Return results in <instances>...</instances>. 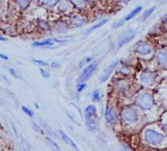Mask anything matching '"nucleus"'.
Instances as JSON below:
<instances>
[{"label": "nucleus", "mask_w": 167, "mask_h": 151, "mask_svg": "<svg viewBox=\"0 0 167 151\" xmlns=\"http://www.w3.org/2000/svg\"><path fill=\"white\" fill-rule=\"evenodd\" d=\"M136 103L139 107H140L143 109H151L154 105V102L152 95L150 93H144L139 94L136 98Z\"/></svg>", "instance_id": "obj_1"}, {"label": "nucleus", "mask_w": 167, "mask_h": 151, "mask_svg": "<svg viewBox=\"0 0 167 151\" xmlns=\"http://www.w3.org/2000/svg\"><path fill=\"white\" fill-rule=\"evenodd\" d=\"M144 138L147 143L154 145V146L160 144L164 139V136L162 134L151 129H148L146 131L145 134H144Z\"/></svg>", "instance_id": "obj_2"}, {"label": "nucleus", "mask_w": 167, "mask_h": 151, "mask_svg": "<svg viewBox=\"0 0 167 151\" xmlns=\"http://www.w3.org/2000/svg\"><path fill=\"white\" fill-rule=\"evenodd\" d=\"M135 37H136V33L134 31H132V30H128V31L124 32L119 37L118 46L121 48V47L127 44L129 42H131L134 39Z\"/></svg>", "instance_id": "obj_3"}, {"label": "nucleus", "mask_w": 167, "mask_h": 151, "mask_svg": "<svg viewBox=\"0 0 167 151\" xmlns=\"http://www.w3.org/2000/svg\"><path fill=\"white\" fill-rule=\"evenodd\" d=\"M122 118L127 123H134L138 120L137 112L133 108H125L122 112Z\"/></svg>", "instance_id": "obj_4"}, {"label": "nucleus", "mask_w": 167, "mask_h": 151, "mask_svg": "<svg viewBox=\"0 0 167 151\" xmlns=\"http://www.w3.org/2000/svg\"><path fill=\"white\" fill-rule=\"evenodd\" d=\"M97 67H98V63H91V64H89V66H86V68L83 70L81 75H80L79 77L80 81H83L89 79V78L91 77V75L95 72Z\"/></svg>", "instance_id": "obj_5"}, {"label": "nucleus", "mask_w": 167, "mask_h": 151, "mask_svg": "<svg viewBox=\"0 0 167 151\" xmlns=\"http://www.w3.org/2000/svg\"><path fill=\"white\" fill-rule=\"evenodd\" d=\"M135 51H136L137 53H139V55H147L151 53L152 49H151L148 45L144 44L143 42L139 41L136 43V46H135Z\"/></svg>", "instance_id": "obj_6"}, {"label": "nucleus", "mask_w": 167, "mask_h": 151, "mask_svg": "<svg viewBox=\"0 0 167 151\" xmlns=\"http://www.w3.org/2000/svg\"><path fill=\"white\" fill-rule=\"evenodd\" d=\"M155 78L156 75L151 72H144L140 77L141 81L147 86H152L155 81Z\"/></svg>", "instance_id": "obj_7"}, {"label": "nucleus", "mask_w": 167, "mask_h": 151, "mask_svg": "<svg viewBox=\"0 0 167 151\" xmlns=\"http://www.w3.org/2000/svg\"><path fill=\"white\" fill-rule=\"evenodd\" d=\"M117 61H114L113 63H111L109 66H107V68L103 71V73L101 74V78H100V80H101V82H104V81H107L108 78H109V76L111 75V74L113 73L114 69L116 68V66H117Z\"/></svg>", "instance_id": "obj_8"}, {"label": "nucleus", "mask_w": 167, "mask_h": 151, "mask_svg": "<svg viewBox=\"0 0 167 151\" xmlns=\"http://www.w3.org/2000/svg\"><path fill=\"white\" fill-rule=\"evenodd\" d=\"M105 118L108 123H113L116 120V112L114 108L112 106L108 107L105 112Z\"/></svg>", "instance_id": "obj_9"}, {"label": "nucleus", "mask_w": 167, "mask_h": 151, "mask_svg": "<svg viewBox=\"0 0 167 151\" xmlns=\"http://www.w3.org/2000/svg\"><path fill=\"white\" fill-rule=\"evenodd\" d=\"M71 24L75 27H80L87 23L86 18L82 17L81 15H74L71 17Z\"/></svg>", "instance_id": "obj_10"}, {"label": "nucleus", "mask_w": 167, "mask_h": 151, "mask_svg": "<svg viewBox=\"0 0 167 151\" xmlns=\"http://www.w3.org/2000/svg\"><path fill=\"white\" fill-rule=\"evenodd\" d=\"M55 42H64L65 40H57V39H48V40H45V41L42 42H35L33 44V45L34 47H47V46H51V45L54 44Z\"/></svg>", "instance_id": "obj_11"}, {"label": "nucleus", "mask_w": 167, "mask_h": 151, "mask_svg": "<svg viewBox=\"0 0 167 151\" xmlns=\"http://www.w3.org/2000/svg\"><path fill=\"white\" fill-rule=\"evenodd\" d=\"M157 61L159 65L167 66V50L160 52L157 55Z\"/></svg>", "instance_id": "obj_12"}, {"label": "nucleus", "mask_w": 167, "mask_h": 151, "mask_svg": "<svg viewBox=\"0 0 167 151\" xmlns=\"http://www.w3.org/2000/svg\"><path fill=\"white\" fill-rule=\"evenodd\" d=\"M141 10H142V7H140V6H139V7H136V8L134 9V10H132L130 13H128V14L127 15V16L125 17L124 18V22H128V21L132 20V18H134L136 16V15L138 14L139 13H140Z\"/></svg>", "instance_id": "obj_13"}, {"label": "nucleus", "mask_w": 167, "mask_h": 151, "mask_svg": "<svg viewBox=\"0 0 167 151\" xmlns=\"http://www.w3.org/2000/svg\"><path fill=\"white\" fill-rule=\"evenodd\" d=\"M59 132H60V135H61V137H62V138L63 139V141L66 142V143H67L68 145H70L71 146L74 147L75 149H78V147L76 146V144H75V143L72 141V139H71V138H70L68 135H67L66 134H65V133L62 131H60Z\"/></svg>", "instance_id": "obj_14"}, {"label": "nucleus", "mask_w": 167, "mask_h": 151, "mask_svg": "<svg viewBox=\"0 0 167 151\" xmlns=\"http://www.w3.org/2000/svg\"><path fill=\"white\" fill-rule=\"evenodd\" d=\"M97 109L94 105H88L85 109L86 117H94L96 116Z\"/></svg>", "instance_id": "obj_15"}, {"label": "nucleus", "mask_w": 167, "mask_h": 151, "mask_svg": "<svg viewBox=\"0 0 167 151\" xmlns=\"http://www.w3.org/2000/svg\"><path fill=\"white\" fill-rule=\"evenodd\" d=\"M86 126L88 127L90 131H94L98 127L96 120H94L93 117H86Z\"/></svg>", "instance_id": "obj_16"}, {"label": "nucleus", "mask_w": 167, "mask_h": 151, "mask_svg": "<svg viewBox=\"0 0 167 151\" xmlns=\"http://www.w3.org/2000/svg\"><path fill=\"white\" fill-rule=\"evenodd\" d=\"M107 22H108L107 19H104V20H101V22H98V24H95L94 25H93L92 27H90V28H89V29H88L87 31H86V35H88V34H89L90 33H92L93 31H94V30H96L97 29L101 28V27L103 26V25H104Z\"/></svg>", "instance_id": "obj_17"}, {"label": "nucleus", "mask_w": 167, "mask_h": 151, "mask_svg": "<svg viewBox=\"0 0 167 151\" xmlns=\"http://www.w3.org/2000/svg\"><path fill=\"white\" fill-rule=\"evenodd\" d=\"M154 10H155V7H151V8L148 9V10H146V11L143 13L142 16L140 17L141 22H144V21L147 20V19L152 14V13L154 11Z\"/></svg>", "instance_id": "obj_18"}, {"label": "nucleus", "mask_w": 167, "mask_h": 151, "mask_svg": "<svg viewBox=\"0 0 167 151\" xmlns=\"http://www.w3.org/2000/svg\"><path fill=\"white\" fill-rule=\"evenodd\" d=\"M71 2L78 9H83L86 7V1L85 0H71Z\"/></svg>", "instance_id": "obj_19"}, {"label": "nucleus", "mask_w": 167, "mask_h": 151, "mask_svg": "<svg viewBox=\"0 0 167 151\" xmlns=\"http://www.w3.org/2000/svg\"><path fill=\"white\" fill-rule=\"evenodd\" d=\"M16 2L18 7H20L22 10L27 8L28 6L30 5V0H16Z\"/></svg>", "instance_id": "obj_20"}, {"label": "nucleus", "mask_w": 167, "mask_h": 151, "mask_svg": "<svg viewBox=\"0 0 167 151\" xmlns=\"http://www.w3.org/2000/svg\"><path fill=\"white\" fill-rule=\"evenodd\" d=\"M39 121H40V124H41V126H43L44 128H45V129L46 130L47 132L49 133V134L51 135H53V136H56V134H55V133L53 132L52 130L51 129V128H49V126H48V124H46V123H45V122L43 120H41V119L39 118Z\"/></svg>", "instance_id": "obj_21"}, {"label": "nucleus", "mask_w": 167, "mask_h": 151, "mask_svg": "<svg viewBox=\"0 0 167 151\" xmlns=\"http://www.w3.org/2000/svg\"><path fill=\"white\" fill-rule=\"evenodd\" d=\"M41 2L46 7H53L59 2V0H41Z\"/></svg>", "instance_id": "obj_22"}, {"label": "nucleus", "mask_w": 167, "mask_h": 151, "mask_svg": "<svg viewBox=\"0 0 167 151\" xmlns=\"http://www.w3.org/2000/svg\"><path fill=\"white\" fill-rule=\"evenodd\" d=\"M45 139H46V142H48V143L51 146V147H53L55 149H57V150H60V147H59V146L57 144V143H55L52 139H51L50 138H48V137H47Z\"/></svg>", "instance_id": "obj_23"}, {"label": "nucleus", "mask_w": 167, "mask_h": 151, "mask_svg": "<svg viewBox=\"0 0 167 151\" xmlns=\"http://www.w3.org/2000/svg\"><path fill=\"white\" fill-rule=\"evenodd\" d=\"M92 97H93V100H94V102H100V101H101V96H100L99 90H96L93 92Z\"/></svg>", "instance_id": "obj_24"}, {"label": "nucleus", "mask_w": 167, "mask_h": 151, "mask_svg": "<svg viewBox=\"0 0 167 151\" xmlns=\"http://www.w3.org/2000/svg\"><path fill=\"white\" fill-rule=\"evenodd\" d=\"M22 110L24 111V112H25V114L28 115V116H30V117H33V116H34V113L33 112V111H32V110H30V108H27V107L22 106Z\"/></svg>", "instance_id": "obj_25"}, {"label": "nucleus", "mask_w": 167, "mask_h": 151, "mask_svg": "<svg viewBox=\"0 0 167 151\" xmlns=\"http://www.w3.org/2000/svg\"><path fill=\"white\" fill-rule=\"evenodd\" d=\"M124 20L118 21V22H115V23L113 24V29L120 28V27H121L123 25H124Z\"/></svg>", "instance_id": "obj_26"}, {"label": "nucleus", "mask_w": 167, "mask_h": 151, "mask_svg": "<svg viewBox=\"0 0 167 151\" xmlns=\"http://www.w3.org/2000/svg\"><path fill=\"white\" fill-rule=\"evenodd\" d=\"M33 128H34L35 131H36V132L40 133V134H44V131L42 130V128H40V127L37 126V125H36L35 123H33Z\"/></svg>", "instance_id": "obj_27"}, {"label": "nucleus", "mask_w": 167, "mask_h": 151, "mask_svg": "<svg viewBox=\"0 0 167 151\" xmlns=\"http://www.w3.org/2000/svg\"><path fill=\"white\" fill-rule=\"evenodd\" d=\"M33 62L34 63H36V64H39V65H41V66H48V63H47V62H45L43 61V60H33Z\"/></svg>", "instance_id": "obj_28"}, {"label": "nucleus", "mask_w": 167, "mask_h": 151, "mask_svg": "<svg viewBox=\"0 0 167 151\" xmlns=\"http://www.w3.org/2000/svg\"><path fill=\"white\" fill-rule=\"evenodd\" d=\"M86 83H80V84H78V86H77V91L82 92L85 88H86Z\"/></svg>", "instance_id": "obj_29"}, {"label": "nucleus", "mask_w": 167, "mask_h": 151, "mask_svg": "<svg viewBox=\"0 0 167 151\" xmlns=\"http://www.w3.org/2000/svg\"><path fill=\"white\" fill-rule=\"evenodd\" d=\"M40 72L44 78H48V77H49V74H48L47 71H45L43 68L40 69Z\"/></svg>", "instance_id": "obj_30"}, {"label": "nucleus", "mask_w": 167, "mask_h": 151, "mask_svg": "<svg viewBox=\"0 0 167 151\" xmlns=\"http://www.w3.org/2000/svg\"><path fill=\"white\" fill-rule=\"evenodd\" d=\"M9 70H10V73L11 74L12 76H13V77H14V78H19V77H18V74H17V72L15 71L14 69H13V68H10V69H9Z\"/></svg>", "instance_id": "obj_31"}, {"label": "nucleus", "mask_w": 167, "mask_h": 151, "mask_svg": "<svg viewBox=\"0 0 167 151\" xmlns=\"http://www.w3.org/2000/svg\"><path fill=\"white\" fill-rule=\"evenodd\" d=\"M51 66L52 68H58L59 66H60V63H56V62H53V63H51Z\"/></svg>", "instance_id": "obj_32"}, {"label": "nucleus", "mask_w": 167, "mask_h": 151, "mask_svg": "<svg viewBox=\"0 0 167 151\" xmlns=\"http://www.w3.org/2000/svg\"><path fill=\"white\" fill-rule=\"evenodd\" d=\"M0 56H1V58L2 59H4V60H8V57H7V55H3V54H1V55H0Z\"/></svg>", "instance_id": "obj_33"}, {"label": "nucleus", "mask_w": 167, "mask_h": 151, "mask_svg": "<svg viewBox=\"0 0 167 151\" xmlns=\"http://www.w3.org/2000/svg\"><path fill=\"white\" fill-rule=\"evenodd\" d=\"M163 130L165 131V132L167 134V123H165V124L163 125Z\"/></svg>", "instance_id": "obj_34"}, {"label": "nucleus", "mask_w": 167, "mask_h": 151, "mask_svg": "<svg viewBox=\"0 0 167 151\" xmlns=\"http://www.w3.org/2000/svg\"><path fill=\"white\" fill-rule=\"evenodd\" d=\"M12 128H13V131H14V133L16 134V135H18V132H17V130H16V128H14V126L13 125V123H12Z\"/></svg>", "instance_id": "obj_35"}, {"label": "nucleus", "mask_w": 167, "mask_h": 151, "mask_svg": "<svg viewBox=\"0 0 167 151\" xmlns=\"http://www.w3.org/2000/svg\"><path fill=\"white\" fill-rule=\"evenodd\" d=\"M120 2L123 3H127L129 1V0H119Z\"/></svg>", "instance_id": "obj_36"}, {"label": "nucleus", "mask_w": 167, "mask_h": 151, "mask_svg": "<svg viewBox=\"0 0 167 151\" xmlns=\"http://www.w3.org/2000/svg\"><path fill=\"white\" fill-rule=\"evenodd\" d=\"M1 40H2V41H3V40H6V39H5V38H4V37H1Z\"/></svg>", "instance_id": "obj_37"}, {"label": "nucleus", "mask_w": 167, "mask_h": 151, "mask_svg": "<svg viewBox=\"0 0 167 151\" xmlns=\"http://www.w3.org/2000/svg\"><path fill=\"white\" fill-rule=\"evenodd\" d=\"M88 1H94V0H88Z\"/></svg>", "instance_id": "obj_38"}, {"label": "nucleus", "mask_w": 167, "mask_h": 151, "mask_svg": "<svg viewBox=\"0 0 167 151\" xmlns=\"http://www.w3.org/2000/svg\"><path fill=\"white\" fill-rule=\"evenodd\" d=\"M30 1H35V0H30Z\"/></svg>", "instance_id": "obj_39"}]
</instances>
